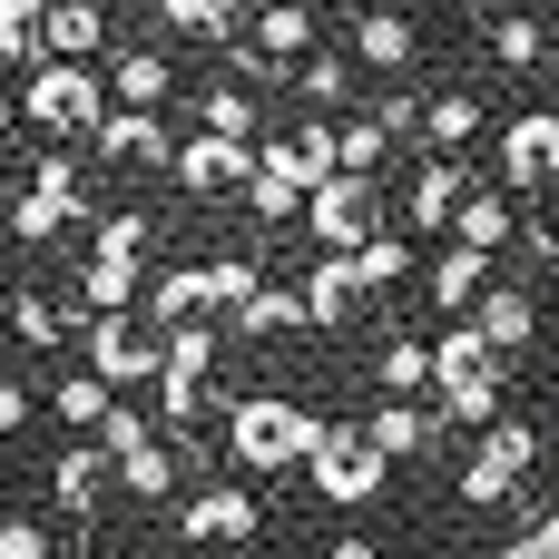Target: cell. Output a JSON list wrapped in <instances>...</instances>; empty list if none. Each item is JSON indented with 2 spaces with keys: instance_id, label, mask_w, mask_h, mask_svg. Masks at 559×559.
Returning a JSON list of instances; mask_svg holds the SVG:
<instances>
[{
  "instance_id": "1",
  "label": "cell",
  "mask_w": 559,
  "mask_h": 559,
  "mask_svg": "<svg viewBox=\"0 0 559 559\" xmlns=\"http://www.w3.org/2000/svg\"><path fill=\"white\" fill-rule=\"evenodd\" d=\"M314 442H324V413H305V403H285V393L226 403V462L255 472V481H265V472H305Z\"/></svg>"
},
{
  "instance_id": "2",
  "label": "cell",
  "mask_w": 559,
  "mask_h": 559,
  "mask_svg": "<svg viewBox=\"0 0 559 559\" xmlns=\"http://www.w3.org/2000/svg\"><path fill=\"white\" fill-rule=\"evenodd\" d=\"M20 108H29V128H49V138H98L118 98H108V79H98L88 59H39L29 88H20Z\"/></svg>"
},
{
  "instance_id": "3",
  "label": "cell",
  "mask_w": 559,
  "mask_h": 559,
  "mask_svg": "<svg viewBox=\"0 0 559 559\" xmlns=\"http://www.w3.org/2000/svg\"><path fill=\"white\" fill-rule=\"evenodd\" d=\"M383 472H393V462L373 452L364 423H324V442H314V462H305V481H314L334 511H364V501L383 491Z\"/></svg>"
},
{
  "instance_id": "4",
  "label": "cell",
  "mask_w": 559,
  "mask_h": 559,
  "mask_svg": "<svg viewBox=\"0 0 559 559\" xmlns=\"http://www.w3.org/2000/svg\"><path fill=\"white\" fill-rule=\"evenodd\" d=\"M373 206H383V187H373V177H324V187L305 197V236H314L324 255H364V246L383 236V216H373Z\"/></svg>"
},
{
  "instance_id": "5",
  "label": "cell",
  "mask_w": 559,
  "mask_h": 559,
  "mask_svg": "<svg viewBox=\"0 0 559 559\" xmlns=\"http://www.w3.org/2000/svg\"><path fill=\"white\" fill-rule=\"evenodd\" d=\"M255 167L285 177L295 197H314L324 177H344V128H334V118H295L285 138H255Z\"/></svg>"
},
{
  "instance_id": "6",
  "label": "cell",
  "mask_w": 559,
  "mask_h": 559,
  "mask_svg": "<svg viewBox=\"0 0 559 559\" xmlns=\"http://www.w3.org/2000/svg\"><path fill=\"white\" fill-rule=\"evenodd\" d=\"M88 373H108L118 393L128 383H157L167 373V334L147 314H88Z\"/></svg>"
},
{
  "instance_id": "7",
  "label": "cell",
  "mask_w": 559,
  "mask_h": 559,
  "mask_svg": "<svg viewBox=\"0 0 559 559\" xmlns=\"http://www.w3.org/2000/svg\"><path fill=\"white\" fill-rule=\"evenodd\" d=\"M265 531V501L246 491V481H206L187 511H177V540H197V550H246Z\"/></svg>"
},
{
  "instance_id": "8",
  "label": "cell",
  "mask_w": 559,
  "mask_h": 559,
  "mask_svg": "<svg viewBox=\"0 0 559 559\" xmlns=\"http://www.w3.org/2000/svg\"><path fill=\"white\" fill-rule=\"evenodd\" d=\"M177 187H187V197L255 187V147H246V138H216V128H197V138H177Z\"/></svg>"
},
{
  "instance_id": "9",
  "label": "cell",
  "mask_w": 559,
  "mask_h": 559,
  "mask_svg": "<svg viewBox=\"0 0 559 559\" xmlns=\"http://www.w3.org/2000/svg\"><path fill=\"white\" fill-rule=\"evenodd\" d=\"M559 177V108H521L501 128V187H550Z\"/></svg>"
},
{
  "instance_id": "10",
  "label": "cell",
  "mask_w": 559,
  "mask_h": 559,
  "mask_svg": "<svg viewBox=\"0 0 559 559\" xmlns=\"http://www.w3.org/2000/svg\"><path fill=\"white\" fill-rule=\"evenodd\" d=\"M98 157H118V167H177V138H167V118L157 108H108V128L88 138Z\"/></svg>"
},
{
  "instance_id": "11",
  "label": "cell",
  "mask_w": 559,
  "mask_h": 559,
  "mask_svg": "<svg viewBox=\"0 0 559 559\" xmlns=\"http://www.w3.org/2000/svg\"><path fill=\"white\" fill-rule=\"evenodd\" d=\"M108 481H118V462H108V452H98L88 432H79V442H69V452L49 462V501H59L69 521H88V511L108 501Z\"/></svg>"
},
{
  "instance_id": "12",
  "label": "cell",
  "mask_w": 559,
  "mask_h": 559,
  "mask_svg": "<svg viewBox=\"0 0 559 559\" xmlns=\"http://www.w3.org/2000/svg\"><path fill=\"white\" fill-rule=\"evenodd\" d=\"M354 59H364V69H383V79H393V69H413V59H423V29H413V10L373 0V10L354 20Z\"/></svg>"
},
{
  "instance_id": "13",
  "label": "cell",
  "mask_w": 559,
  "mask_h": 559,
  "mask_svg": "<svg viewBox=\"0 0 559 559\" xmlns=\"http://www.w3.org/2000/svg\"><path fill=\"white\" fill-rule=\"evenodd\" d=\"M79 305H88V314H138V305H147V265L88 246V265H79Z\"/></svg>"
},
{
  "instance_id": "14",
  "label": "cell",
  "mask_w": 559,
  "mask_h": 559,
  "mask_svg": "<svg viewBox=\"0 0 559 559\" xmlns=\"http://www.w3.org/2000/svg\"><path fill=\"white\" fill-rule=\"evenodd\" d=\"M206 314H216V275H206V265H167V275H147V324H157V334L206 324Z\"/></svg>"
},
{
  "instance_id": "15",
  "label": "cell",
  "mask_w": 559,
  "mask_h": 559,
  "mask_svg": "<svg viewBox=\"0 0 559 559\" xmlns=\"http://www.w3.org/2000/svg\"><path fill=\"white\" fill-rule=\"evenodd\" d=\"M354 305H364V275H354V255H314V265H305V324H314V334H334Z\"/></svg>"
},
{
  "instance_id": "16",
  "label": "cell",
  "mask_w": 559,
  "mask_h": 559,
  "mask_svg": "<svg viewBox=\"0 0 559 559\" xmlns=\"http://www.w3.org/2000/svg\"><path fill=\"white\" fill-rule=\"evenodd\" d=\"M472 324H481V334H491V354H501V364H511V354H531V344H540V305H531V295H521V285H491V295H481V305H472Z\"/></svg>"
},
{
  "instance_id": "17",
  "label": "cell",
  "mask_w": 559,
  "mask_h": 559,
  "mask_svg": "<svg viewBox=\"0 0 559 559\" xmlns=\"http://www.w3.org/2000/svg\"><path fill=\"white\" fill-rule=\"evenodd\" d=\"M108 413H118V383H108V373H88V364H79V373H59V383H49V423H59L69 442H79V432H98Z\"/></svg>"
},
{
  "instance_id": "18",
  "label": "cell",
  "mask_w": 559,
  "mask_h": 559,
  "mask_svg": "<svg viewBox=\"0 0 559 559\" xmlns=\"http://www.w3.org/2000/svg\"><path fill=\"white\" fill-rule=\"evenodd\" d=\"M0 314H10V334H20V344H39V354H49V344H69V324H79L88 305H59V295H39V285H10V295H0Z\"/></svg>"
},
{
  "instance_id": "19",
  "label": "cell",
  "mask_w": 559,
  "mask_h": 559,
  "mask_svg": "<svg viewBox=\"0 0 559 559\" xmlns=\"http://www.w3.org/2000/svg\"><path fill=\"white\" fill-rule=\"evenodd\" d=\"M197 128H216V138H265V118H255V79H206V98H197Z\"/></svg>"
},
{
  "instance_id": "20",
  "label": "cell",
  "mask_w": 559,
  "mask_h": 559,
  "mask_svg": "<svg viewBox=\"0 0 559 559\" xmlns=\"http://www.w3.org/2000/svg\"><path fill=\"white\" fill-rule=\"evenodd\" d=\"M481 295H491V255H481V246H442V255H432V305L462 314V305H481Z\"/></svg>"
},
{
  "instance_id": "21",
  "label": "cell",
  "mask_w": 559,
  "mask_h": 559,
  "mask_svg": "<svg viewBox=\"0 0 559 559\" xmlns=\"http://www.w3.org/2000/svg\"><path fill=\"white\" fill-rule=\"evenodd\" d=\"M236 344H275V334H305V285H265L246 314H226Z\"/></svg>"
},
{
  "instance_id": "22",
  "label": "cell",
  "mask_w": 559,
  "mask_h": 559,
  "mask_svg": "<svg viewBox=\"0 0 559 559\" xmlns=\"http://www.w3.org/2000/svg\"><path fill=\"white\" fill-rule=\"evenodd\" d=\"M167 88H177V69L157 49H118V69H108V98L118 108H167Z\"/></svg>"
},
{
  "instance_id": "23",
  "label": "cell",
  "mask_w": 559,
  "mask_h": 559,
  "mask_svg": "<svg viewBox=\"0 0 559 559\" xmlns=\"http://www.w3.org/2000/svg\"><path fill=\"white\" fill-rule=\"evenodd\" d=\"M432 383V344H413V334H383V354H373V393L383 403H413Z\"/></svg>"
},
{
  "instance_id": "24",
  "label": "cell",
  "mask_w": 559,
  "mask_h": 559,
  "mask_svg": "<svg viewBox=\"0 0 559 559\" xmlns=\"http://www.w3.org/2000/svg\"><path fill=\"white\" fill-rule=\"evenodd\" d=\"M108 49V10L98 0H49V59H98Z\"/></svg>"
},
{
  "instance_id": "25",
  "label": "cell",
  "mask_w": 559,
  "mask_h": 559,
  "mask_svg": "<svg viewBox=\"0 0 559 559\" xmlns=\"http://www.w3.org/2000/svg\"><path fill=\"white\" fill-rule=\"evenodd\" d=\"M462 197H472V187H462V167H452V157H432V167L413 177V206H403V216L432 236V226H452V216H462Z\"/></svg>"
},
{
  "instance_id": "26",
  "label": "cell",
  "mask_w": 559,
  "mask_h": 559,
  "mask_svg": "<svg viewBox=\"0 0 559 559\" xmlns=\"http://www.w3.org/2000/svg\"><path fill=\"white\" fill-rule=\"evenodd\" d=\"M452 226H462V246H481V255H501V246L521 236V216H511V197H501V187H472Z\"/></svg>"
},
{
  "instance_id": "27",
  "label": "cell",
  "mask_w": 559,
  "mask_h": 559,
  "mask_svg": "<svg viewBox=\"0 0 559 559\" xmlns=\"http://www.w3.org/2000/svg\"><path fill=\"white\" fill-rule=\"evenodd\" d=\"M432 393H442V423H472V432L501 423V373H442Z\"/></svg>"
},
{
  "instance_id": "28",
  "label": "cell",
  "mask_w": 559,
  "mask_h": 559,
  "mask_svg": "<svg viewBox=\"0 0 559 559\" xmlns=\"http://www.w3.org/2000/svg\"><path fill=\"white\" fill-rule=\"evenodd\" d=\"M364 432H373V452H383V462H413L442 423H432L423 403H373V423H364Z\"/></svg>"
},
{
  "instance_id": "29",
  "label": "cell",
  "mask_w": 559,
  "mask_h": 559,
  "mask_svg": "<svg viewBox=\"0 0 559 559\" xmlns=\"http://www.w3.org/2000/svg\"><path fill=\"white\" fill-rule=\"evenodd\" d=\"M491 59H501V69H540V59H550L540 10H491Z\"/></svg>"
},
{
  "instance_id": "30",
  "label": "cell",
  "mask_w": 559,
  "mask_h": 559,
  "mask_svg": "<svg viewBox=\"0 0 559 559\" xmlns=\"http://www.w3.org/2000/svg\"><path fill=\"white\" fill-rule=\"evenodd\" d=\"M295 98H305V108H344V98H354V49H344V59H334V49L295 59Z\"/></svg>"
},
{
  "instance_id": "31",
  "label": "cell",
  "mask_w": 559,
  "mask_h": 559,
  "mask_svg": "<svg viewBox=\"0 0 559 559\" xmlns=\"http://www.w3.org/2000/svg\"><path fill=\"white\" fill-rule=\"evenodd\" d=\"M423 138H432L442 157H452V147H472V138H481V98H472V88H442V98L423 108Z\"/></svg>"
},
{
  "instance_id": "32",
  "label": "cell",
  "mask_w": 559,
  "mask_h": 559,
  "mask_svg": "<svg viewBox=\"0 0 559 559\" xmlns=\"http://www.w3.org/2000/svg\"><path fill=\"white\" fill-rule=\"evenodd\" d=\"M0 59H49V0H0Z\"/></svg>"
},
{
  "instance_id": "33",
  "label": "cell",
  "mask_w": 559,
  "mask_h": 559,
  "mask_svg": "<svg viewBox=\"0 0 559 559\" xmlns=\"http://www.w3.org/2000/svg\"><path fill=\"white\" fill-rule=\"evenodd\" d=\"M69 216H88V206H69V197H39V187H20V197H10V236H20V246H49Z\"/></svg>"
},
{
  "instance_id": "34",
  "label": "cell",
  "mask_w": 559,
  "mask_h": 559,
  "mask_svg": "<svg viewBox=\"0 0 559 559\" xmlns=\"http://www.w3.org/2000/svg\"><path fill=\"white\" fill-rule=\"evenodd\" d=\"M354 275H364V295H393V285L413 275V236H393V226H383V236L354 255Z\"/></svg>"
},
{
  "instance_id": "35",
  "label": "cell",
  "mask_w": 559,
  "mask_h": 559,
  "mask_svg": "<svg viewBox=\"0 0 559 559\" xmlns=\"http://www.w3.org/2000/svg\"><path fill=\"white\" fill-rule=\"evenodd\" d=\"M118 491H138V501H167V491H177V442H147V452H128V462H118Z\"/></svg>"
},
{
  "instance_id": "36",
  "label": "cell",
  "mask_w": 559,
  "mask_h": 559,
  "mask_svg": "<svg viewBox=\"0 0 559 559\" xmlns=\"http://www.w3.org/2000/svg\"><path fill=\"white\" fill-rule=\"evenodd\" d=\"M157 20L187 29V39H226V29L246 20V0H157Z\"/></svg>"
},
{
  "instance_id": "37",
  "label": "cell",
  "mask_w": 559,
  "mask_h": 559,
  "mask_svg": "<svg viewBox=\"0 0 559 559\" xmlns=\"http://www.w3.org/2000/svg\"><path fill=\"white\" fill-rule=\"evenodd\" d=\"M206 275H216V314H246L265 295V265L255 255H206Z\"/></svg>"
},
{
  "instance_id": "38",
  "label": "cell",
  "mask_w": 559,
  "mask_h": 559,
  "mask_svg": "<svg viewBox=\"0 0 559 559\" xmlns=\"http://www.w3.org/2000/svg\"><path fill=\"white\" fill-rule=\"evenodd\" d=\"M481 462H501V472H511V481H521V472H531V462H540V432H531V423H511V413H501V423H491V432H481Z\"/></svg>"
},
{
  "instance_id": "39",
  "label": "cell",
  "mask_w": 559,
  "mask_h": 559,
  "mask_svg": "<svg viewBox=\"0 0 559 559\" xmlns=\"http://www.w3.org/2000/svg\"><path fill=\"white\" fill-rule=\"evenodd\" d=\"M334 128H344V177H373L383 147H393V128L383 118H334Z\"/></svg>"
},
{
  "instance_id": "40",
  "label": "cell",
  "mask_w": 559,
  "mask_h": 559,
  "mask_svg": "<svg viewBox=\"0 0 559 559\" xmlns=\"http://www.w3.org/2000/svg\"><path fill=\"white\" fill-rule=\"evenodd\" d=\"M246 216H255V226H305V197H295L285 177H265V167H255V187H246Z\"/></svg>"
},
{
  "instance_id": "41",
  "label": "cell",
  "mask_w": 559,
  "mask_h": 559,
  "mask_svg": "<svg viewBox=\"0 0 559 559\" xmlns=\"http://www.w3.org/2000/svg\"><path fill=\"white\" fill-rule=\"evenodd\" d=\"M88 442H98V452H108V462H128V452H147V442H157V432H147V413H138V403H118V413H108V423H98V432H88Z\"/></svg>"
},
{
  "instance_id": "42",
  "label": "cell",
  "mask_w": 559,
  "mask_h": 559,
  "mask_svg": "<svg viewBox=\"0 0 559 559\" xmlns=\"http://www.w3.org/2000/svg\"><path fill=\"white\" fill-rule=\"evenodd\" d=\"M511 491H521V481H511V472H501V462H481V452H472V462H462V511H501V501H511Z\"/></svg>"
},
{
  "instance_id": "43",
  "label": "cell",
  "mask_w": 559,
  "mask_h": 559,
  "mask_svg": "<svg viewBox=\"0 0 559 559\" xmlns=\"http://www.w3.org/2000/svg\"><path fill=\"white\" fill-rule=\"evenodd\" d=\"M29 187H39V197H69V206H88V197H79V157H69V147H39V157H29Z\"/></svg>"
},
{
  "instance_id": "44",
  "label": "cell",
  "mask_w": 559,
  "mask_h": 559,
  "mask_svg": "<svg viewBox=\"0 0 559 559\" xmlns=\"http://www.w3.org/2000/svg\"><path fill=\"white\" fill-rule=\"evenodd\" d=\"M0 559H69V550H59L39 521H20V511H10V521H0Z\"/></svg>"
},
{
  "instance_id": "45",
  "label": "cell",
  "mask_w": 559,
  "mask_h": 559,
  "mask_svg": "<svg viewBox=\"0 0 559 559\" xmlns=\"http://www.w3.org/2000/svg\"><path fill=\"white\" fill-rule=\"evenodd\" d=\"M98 246H108V255H147V216H138V206H108V216H98Z\"/></svg>"
},
{
  "instance_id": "46",
  "label": "cell",
  "mask_w": 559,
  "mask_h": 559,
  "mask_svg": "<svg viewBox=\"0 0 559 559\" xmlns=\"http://www.w3.org/2000/svg\"><path fill=\"white\" fill-rule=\"evenodd\" d=\"M423 108H432V98H413V88H383V98H373V118H383L393 138H423Z\"/></svg>"
},
{
  "instance_id": "47",
  "label": "cell",
  "mask_w": 559,
  "mask_h": 559,
  "mask_svg": "<svg viewBox=\"0 0 559 559\" xmlns=\"http://www.w3.org/2000/svg\"><path fill=\"white\" fill-rule=\"evenodd\" d=\"M10 432H29V383L0 373V442H10Z\"/></svg>"
},
{
  "instance_id": "48",
  "label": "cell",
  "mask_w": 559,
  "mask_h": 559,
  "mask_svg": "<svg viewBox=\"0 0 559 559\" xmlns=\"http://www.w3.org/2000/svg\"><path fill=\"white\" fill-rule=\"evenodd\" d=\"M324 559H383V550H373V540H354V531H344V540H324Z\"/></svg>"
},
{
  "instance_id": "49",
  "label": "cell",
  "mask_w": 559,
  "mask_h": 559,
  "mask_svg": "<svg viewBox=\"0 0 559 559\" xmlns=\"http://www.w3.org/2000/svg\"><path fill=\"white\" fill-rule=\"evenodd\" d=\"M0 138H10V59H0Z\"/></svg>"
},
{
  "instance_id": "50",
  "label": "cell",
  "mask_w": 559,
  "mask_h": 559,
  "mask_svg": "<svg viewBox=\"0 0 559 559\" xmlns=\"http://www.w3.org/2000/svg\"><path fill=\"white\" fill-rule=\"evenodd\" d=\"M550 265H559V206H550Z\"/></svg>"
},
{
  "instance_id": "51",
  "label": "cell",
  "mask_w": 559,
  "mask_h": 559,
  "mask_svg": "<svg viewBox=\"0 0 559 559\" xmlns=\"http://www.w3.org/2000/svg\"><path fill=\"white\" fill-rule=\"evenodd\" d=\"M472 10H481V0H472ZM501 10H531V0H501Z\"/></svg>"
}]
</instances>
